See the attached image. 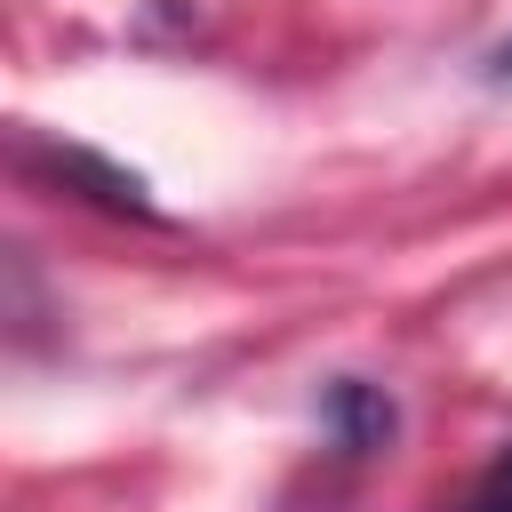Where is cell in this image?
Returning a JSON list of instances; mask_svg holds the SVG:
<instances>
[{
    "mask_svg": "<svg viewBox=\"0 0 512 512\" xmlns=\"http://www.w3.org/2000/svg\"><path fill=\"white\" fill-rule=\"evenodd\" d=\"M320 424H328V440H336L344 456H376V448H392L400 408H392L384 384H368V376H336L328 400H320Z\"/></svg>",
    "mask_w": 512,
    "mask_h": 512,
    "instance_id": "cell-1",
    "label": "cell"
},
{
    "mask_svg": "<svg viewBox=\"0 0 512 512\" xmlns=\"http://www.w3.org/2000/svg\"><path fill=\"white\" fill-rule=\"evenodd\" d=\"M464 512H512V448L480 472V488H472V504H464Z\"/></svg>",
    "mask_w": 512,
    "mask_h": 512,
    "instance_id": "cell-2",
    "label": "cell"
},
{
    "mask_svg": "<svg viewBox=\"0 0 512 512\" xmlns=\"http://www.w3.org/2000/svg\"><path fill=\"white\" fill-rule=\"evenodd\" d=\"M496 72H504V80H512V40H504V48H496Z\"/></svg>",
    "mask_w": 512,
    "mask_h": 512,
    "instance_id": "cell-3",
    "label": "cell"
}]
</instances>
